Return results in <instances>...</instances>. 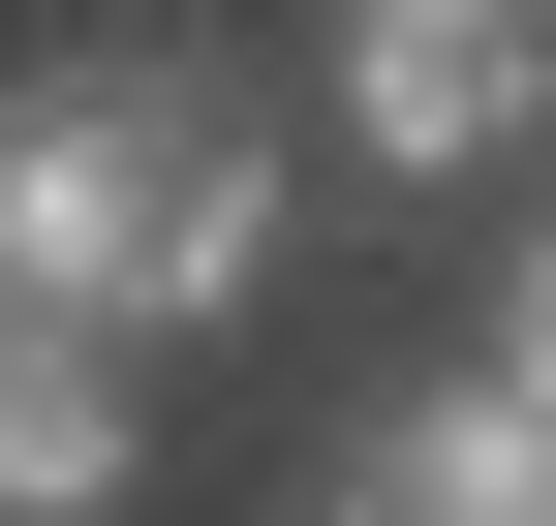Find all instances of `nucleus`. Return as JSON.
Returning a JSON list of instances; mask_svg holds the SVG:
<instances>
[{
	"label": "nucleus",
	"instance_id": "obj_1",
	"mask_svg": "<svg viewBox=\"0 0 556 526\" xmlns=\"http://www.w3.org/2000/svg\"><path fill=\"white\" fill-rule=\"evenodd\" d=\"M248 279H278V124L217 62H62V93H0V310L217 341Z\"/></svg>",
	"mask_w": 556,
	"mask_h": 526
},
{
	"label": "nucleus",
	"instance_id": "obj_2",
	"mask_svg": "<svg viewBox=\"0 0 556 526\" xmlns=\"http://www.w3.org/2000/svg\"><path fill=\"white\" fill-rule=\"evenodd\" d=\"M526 62H556V0H371L340 32V124L402 186H464V155H526Z\"/></svg>",
	"mask_w": 556,
	"mask_h": 526
},
{
	"label": "nucleus",
	"instance_id": "obj_3",
	"mask_svg": "<svg viewBox=\"0 0 556 526\" xmlns=\"http://www.w3.org/2000/svg\"><path fill=\"white\" fill-rule=\"evenodd\" d=\"M309 526H556V403L526 372H433V403H371L309 465Z\"/></svg>",
	"mask_w": 556,
	"mask_h": 526
},
{
	"label": "nucleus",
	"instance_id": "obj_4",
	"mask_svg": "<svg viewBox=\"0 0 556 526\" xmlns=\"http://www.w3.org/2000/svg\"><path fill=\"white\" fill-rule=\"evenodd\" d=\"M0 526H124V372H93V310H0Z\"/></svg>",
	"mask_w": 556,
	"mask_h": 526
},
{
	"label": "nucleus",
	"instance_id": "obj_5",
	"mask_svg": "<svg viewBox=\"0 0 556 526\" xmlns=\"http://www.w3.org/2000/svg\"><path fill=\"white\" fill-rule=\"evenodd\" d=\"M495 372H526V403H556V217H526V341H495Z\"/></svg>",
	"mask_w": 556,
	"mask_h": 526
}]
</instances>
